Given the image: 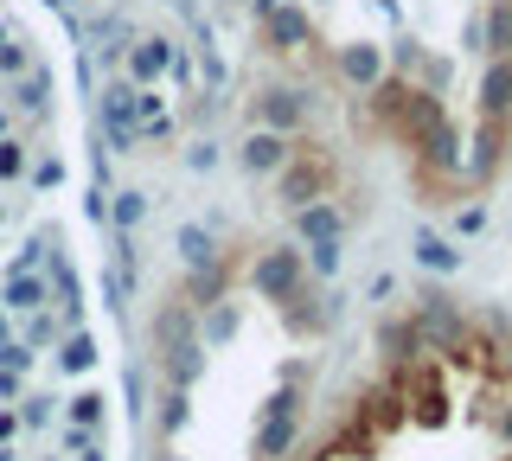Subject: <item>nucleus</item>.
<instances>
[{"instance_id":"obj_8","label":"nucleus","mask_w":512,"mask_h":461,"mask_svg":"<svg viewBox=\"0 0 512 461\" xmlns=\"http://www.w3.org/2000/svg\"><path fill=\"white\" fill-rule=\"evenodd\" d=\"M416 250H423V263H429V269H455V250H448L442 237H429V231H423V244H416Z\"/></svg>"},{"instance_id":"obj_2","label":"nucleus","mask_w":512,"mask_h":461,"mask_svg":"<svg viewBox=\"0 0 512 461\" xmlns=\"http://www.w3.org/2000/svg\"><path fill=\"white\" fill-rule=\"evenodd\" d=\"M320 180H327V161H295V167L282 173V199L288 205H308L320 193Z\"/></svg>"},{"instance_id":"obj_4","label":"nucleus","mask_w":512,"mask_h":461,"mask_svg":"<svg viewBox=\"0 0 512 461\" xmlns=\"http://www.w3.org/2000/svg\"><path fill=\"white\" fill-rule=\"evenodd\" d=\"M282 154H288V148H282V141H276V135H256V141H250V148H244V161H250L256 173H269V167H276V161H282Z\"/></svg>"},{"instance_id":"obj_6","label":"nucleus","mask_w":512,"mask_h":461,"mask_svg":"<svg viewBox=\"0 0 512 461\" xmlns=\"http://www.w3.org/2000/svg\"><path fill=\"white\" fill-rule=\"evenodd\" d=\"M263 116L276 122V129H288V122H301V103L295 97H282V90H269V103H263Z\"/></svg>"},{"instance_id":"obj_3","label":"nucleus","mask_w":512,"mask_h":461,"mask_svg":"<svg viewBox=\"0 0 512 461\" xmlns=\"http://www.w3.org/2000/svg\"><path fill=\"white\" fill-rule=\"evenodd\" d=\"M480 103H487L493 122H506V109H512V58H500V65L487 71V84H480Z\"/></svg>"},{"instance_id":"obj_5","label":"nucleus","mask_w":512,"mask_h":461,"mask_svg":"<svg viewBox=\"0 0 512 461\" xmlns=\"http://www.w3.org/2000/svg\"><path fill=\"white\" fill-rule=\"evenodd\" d=\"M487 39H493V52H500V58H512V7H506V0L493 7V26H487Z\"/></svg>"},{"instance_id":"obj_1","label":"nucleus","mask_w":512,"mask_h":461,"mask_svg":"<svg viewBox=\"0 0 512 461\" xmlns=\"http://www.w3.org/2000/svg\"><path fill=\"white\" fill-rule=\"evenodd\" d=\"M256 282H263L269 295H282V301H288V289L301 282V257H295V250H276V257H263V269H256Z\"/></svg>"},{"instance_id":"obj_7","label":"nucleus","mask_w":512,"mask_h":461,"mask_svg":"<svg viewBox=\"0 0 512 461\" xmlns=\"http://www.w3.org/2000/svg\"><path fill=\"white\" fill-rule=\"evenodd\" d=\"M346 77H359V84H372V77H378V58L365 52V45H352V52H346Z\"/></svg>"},{"instance_id":"obj_9","label":"nucleus","mask_w":512,"mask_h":461,"mask_svg":"<svg viewBox=\"0 0 512 461\" xmlns=\"http://www.w3.org/2000/svg\"><path fill=\"white\" fill-rule=\"evenodd\" d=\"M308 33V20H301V13H276V39H301Z\"/></svg>"}]
</instances>
